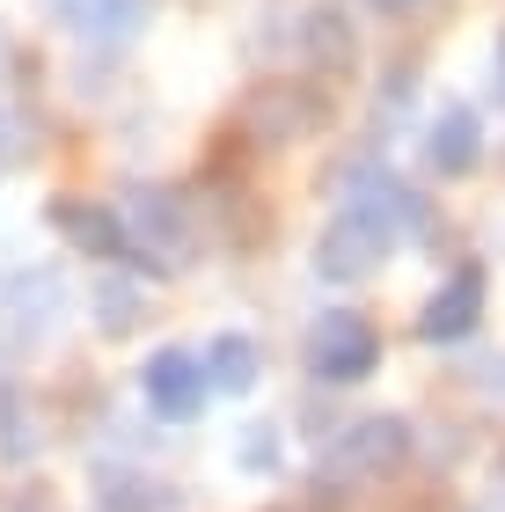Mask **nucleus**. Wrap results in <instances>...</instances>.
I'll list each match as a JSON object with an SVG mask.
<instances>
[{
  "instance_id": "ddd939ff",
  "label": "nucleus",
  "mask_w": 505,
  "mask_h": 512,
  "mask_svg": "<svg viewBox=\"0 0 505 512\" xmlns=\"http://www.w3.org/2000/svg\"><path fill=\"white\" fill-rule=\"evenodd\" d=\"M242 454H249V461H257V469L271 476V461H279V439H271V432H242Z\"/></svg>"
},
{
  "instance_id": "f03ea898",
  "label": "nucleus",
  "mask_w": 505,
  "mask_h": 512,
  "mask_svg": "<svg viewBox=\"0 0 505 512\" xmlns=\"http://www.w3.org/2000/svg\"><path fill=\"white\" fill-rule=\"evenodd\" d=\"M308 366L323 381H366L381 366V337H374V322L352 315V308H330V315H315V330H308Z\"/></svg>"
},
{
  "instance_id": "20e7f679",
  "label": "nucleus",
  "mask_w": 505,
  "mask_h": 512,
  "mask_svg": "<svg viewBox=\"0 0 505 512\" xmlns=\"http://www.w3.org/2000/svg\"><path fill=\"white\" fill-rule=\"evenodd\" d=\"M205 395H213V374H205L198 352H154L147 359V403L176 417V425H191V417L205 410Z\"/></svg>"
},
{
  "instance_id": "f257e3e1",
  "label": "nucleus",
  "mask_w": 505,
  "mask_h": 512,
  "mask_svg": "<svg viewBox=\"0 0 505 512\" xmlns=\"http://www.w3.org/2000/svg\"><path fill=\"white\" fill-rule=\"evenodd\" d=\"M403 220H418V205H410L396 183H366V191L344 205V213L330 220L323 249H315V271L330 278V286H352V278H374L388 264V249L403 242Z\"/></svg>"
},
{
  "instance_id": "7ed1b4c3",
  "label": "nucleus",
  "mask_w": 505,
  "mask_h": 512,
  "mask_svg": "<svg viewBox=\"0 0 505 512\" xmlns=\"http://www.w3.org/2000/svg\"><path fill=\"white\" fill-rule=\"evenodd\" d=\"M410 461V425L403 417H366V425H352L330 447V469H344V476H396Z\"/></svg>"
},
{
  "instance_id": "6e6552de",
  "label": "nucleus",
  "mask_w": 505,
  "mask_h": 512,
  "mask_svg": "<svg viewBox=\"0 0 505 512\" xmlns=\"http://www.w3.org/2000/svg\"><path fill=\"white\" fill-rule=\"evenodd\" d=\"M44 8L81 37H132L147 22V0H44Z\"/></svg>"
},
{
  "instance_id": "423d86ee",
  "label": "nucleus",
  "mask_w": 505,
  "mask_h": 512,
  "mask_svg": "<svg viewBox=\"0 0 505 512\" xmlns=\"http://www.w3.org/2000/svg\"><path fill=\"white\" fill-rule=\"evenodd\" d=\"M52 227H66L81 249H96V256H118V249H132V235H125V220L110 213V205H88V198H52Z\"/></svg>"
},
{
  "instance_id": "f8f14e48",
  "label": "nucleus",
  "mask_w": 505,
  "mask_h": 512,
  "mask_svg": "<svg viewBox=\"0 0 505 512\" xmlns=\"http://www.w3.org/2000/svg\"><path fill=\"white\" fill-rule=\"evenodd\" d=\"M15 410H22L15 395H0V432H8V454H30V432L15 425Z\"/></svg>"
},
{
  "instance_id": "39448f33",
  "label": "nucleus",
  "mask_w": 505,
  "mask_h": 512,
  "mask_svg": "<svg viewBox=\"0 0 505 512\" xmlns=\"http://www.w3.org/2000/svg\"><path fill=\"white\" fill-rule=\"evenodd\" d=\"M476 315H484V271L476 264H462L440 286V300L418 315V337H432V344H454V337H469L476 330Z\"/></svg>"
},
{
  "instance_id": "1a4fd4ad",
  "label": "nucleus",
  "mask_w": 505,
  "mask_h": 512,
  "mask_svg": "<svg viewBox=\"0 0 505 512\" xmlns=\"http://www.w3.org/2000/svg\"><path fill=\"white\" fill-rule=\"evenodd\" d=\"M484 154V125H476V110H440V125H432V169L440 176H469V161Z\"/></svg>"
},
{
  "instance_id": "9d476101",
  "label": "nucleus",
  "mask_w": 505,
  "mask_h": 512,
  "mask_svg": "<svg viewBox=\"0 0 505 512\" xmlns=\"http://www.w3.org/2000/svg\"><path fill=\"white\" fill-rule=\"evenodd\" d=\"M205 374H213V388H227V395H249L257 388V344L249 337H213V359H205Z\"/></svg>"
},
{
  "instance_id": "9b49d317",
  "label": "nucleus",
  "mask_w": 505,
  "mask_h": 512,
  "mask_svg": "<svg viewBox=\"0 0 505 512\" xmlns=\"http://www.w3.org/2000/svg\"><path fill=\"white\" fill-rule=\"evenodd\" d=\"M308 52H315V66H352V52H359L352 22H344L337 8H315L308 15Z\"/></svg>"
},
{
  "instance_id": "0eeeda50",
  "label": "nucleus",
  "mask_w": 505,
  "mask_h": 512,
  "mask_svg": "<svg viewBox=\"0 0 505 512\" xmlns=\"http://www.w3.org/2000/svg\"><path fill=\"white\" fill-rule=\"evenodd\" d=\"M125 235H140V242H154L162 256H183V213H176V198H162V191H125Z\"/></svg>"
},
{
  "instance_id": "4468645a",
  "label": "nucleus",
  "mask_w": 505,
  "mask_h": 512,
  "mask_svg": "<svg viewBox=\"0 0 505 512\" xmlns=\"http://www.w3.org/2000/svg\"><path fill=\"white\" fill-rule=\"evenodd\" d=\"M374 8H381V15H425L432 0H374Z\"/></svg>"
}]
</instances>
